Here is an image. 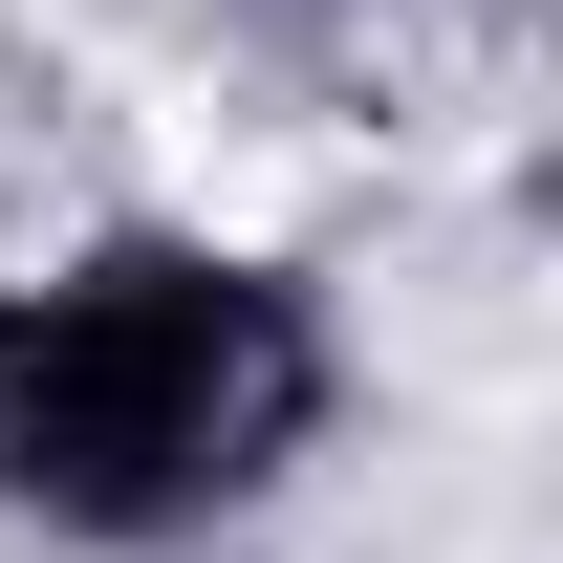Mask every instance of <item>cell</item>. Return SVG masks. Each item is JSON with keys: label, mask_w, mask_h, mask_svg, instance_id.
<instances>
[{"label": "cell", "mask_w": 563, "mask_h": 563, "mask_svg": "<svg viewBox=\"0 0 563 563\" xmlns=\"http://www.w3.org/2000/svg\"><path fill=\"white\" fill-rule=\"evenodd\" d=\"M325 433V325L261 261L109 239L66 282H0V498L87 542H174L217 498H261Z\"/></svg>", "instance_id": "6da1fadb"}]
</instances>
